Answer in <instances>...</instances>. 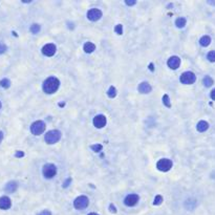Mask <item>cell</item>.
Here are the masks:
<instances>
[{
  "instance_id": "1",
  "label": "cell",
  "mask_w": 215,
  "mask_h": 215,
  "mask_svg": "<svg viewBox=\"0 0 215 215\" xmlns=\"http://www.w3.org/2000/svg\"><path fill=\"white\" fill-rule=\"evenodd\" d=\"M60 81L56 77H50L43 82V90L46 93H54L59 89Z\"/></svg>"
},
{
  "instance_id": "2",
  "label": "cell",
  "mask_w": 215,
  "mask_h": 215,
  "mask_svg": "<svg viewBox=\"0 0 215 215\" xmlns=\"http://www.w3.org/2000/svg\"><path fill=\"white\" fill-rule=\"evenodd\" d=\"M60 139H61V132L59 130H50L44 136L45 142L47 143V144H50V145L59 142Z\"/></svg>"
},
{
  "instance_id": "3",
  "label": "cell",
  "mask_w": 215,
  "mask_h": 215,
  "mask_svg": "<svg viewBox=\"0 0 215 215\" xmlns=\"http://www.w3.org/2000/svg\"><path fill=\"white\" fill-rule=\"evenodd\" d=\"M180 81L183 84H186V85H190V84H193V83L196 81V76L192 73V71H185L180 75Z\"/></svg>"
},
{
  "instance_id": "4",
  "label": "cell",
  "mask_w": 215,
  "mask_h": 215,
  "mask_svg": "<svg viewBox=\"0 0 215 215\" xmlns=\"http://www.w3.org/2000/svg\"><path fill=\"white\" fill-rule=\"evenodd\" d=\"M44 130H45V123L43 121H36L30 126V131H32L33 134L35 135L41 134V133L44 132Z\"/></svg>"
},
{
  "instance_id": "5",
  "label": "cell",
  "mask_w": 215,
  "mask_h": 215,
  "mask_svg": "<svg viewBox=\"0 0 215 215\" xmlns=\"http://www.w3.org/2000/svg\"><path fill=\"white\" fill-rule=\"evenodd\" d=\"M43 175H44V178H54L57 173V167H56L54 164H45L43 166Z\"/></svg>"
},
{
  "instance_id": "6",
  "label": "cell",
  "mask_w": 215,
  "mask_h": 215,
  "mask_svg": "<svg viewBox=\"0 0 215 215\" xmlns=\"http://www.w3.org/2000/svg\"><path fill=\"white\" fill-rule=\"evenodd\" d=\"M156 168L162 172H167L172 168V161L169 158H162L156 164Z\"/></svg>"
},
{
  "instance_id": "7",
  "label": "cell",
  "mask_w": 215,
  "mask_h": 215,
  "mask_svg": "<svg viewBox=\"0 0 215 215\" xmlns=\"http://www.w3.org/2000/svg\"><path fill=\"white\" fill-rule=\"evenodd\" d=\"M89 204V199L88 197L84 196V195H81L79 197H77L74 202V207L78 210H82V209H85L86 207L88 206Z\"/></svg>"
},
{
  "instance_id": "8",
  "label": "cell",
  "mask_w": 215,
  "mask_h": 215,
  "mask_svg": "<svg viewBox=\"0 0 215 215\" xmlns=\"http://www.w3.org/2000/svg\"><path fill=\"white\" fill-rule=\"evenodd\" d=\"M56 50H57V47L56 45L53 44V43H48V44H45L44 46L42 47V53L44 56H47V57H52L56 54Z\"/></svg>"
},
{
  "instance_id": "9",
  "label": "cell",
  "mask_w": 215,
  "mask_h": 215,
  "mask_svg": "<svg viewBox=\"0 0 215 215\" xmlns=\"http://www.w3.org/2000/svg\"><path fill=\"white\" fill-rule=\"evenodd\" d=\"M102 17V12L99 8H91L87 12V18L90 21H98Z\"/></svg>"
},
{
  "instance_id": "10",
  "label": "cell",
  "mask_w": 215,
  "mask_h": 215,
  "mask_svg": "<svg viewBox=\"0 0 215 215\" xmlns=\"http://www.w3.org/2000/svg\"><path fill=\"white\" fill-rule=\"evenodd\" d=\"M139 198L140 197H139L138 194H129L126 196L124 203H125V205L128 206V207H133V206H135L139 203Z\"/></svg>"
},
{
  "instance_id": "11",
  "label": "cell",
  "mask_w": 215,
  "mask_h": 215,
  "mask_svg": "<svg viewBox=\"0 0 215 215\" xmlns=\"http://www.w3.org/2000/svg\"><path fill=\"white\" fill-rule=\"evenodd\" d=\"M93 125L97 128H103L106 125V117L104 115H98L93 118Z\"/></svg>"
},
{
  "instance_id": "12",
  "label": "cell",
  "mask_w": 215,
  "mask_h": 215,
  "mask_svg": "<svg viewBox=\"0 0 215 215\" xmlns=\"http://www.w3.org/2000/svg\"><path fill=\"white\" fill-rule=\"evenodd\" d=\"M167 64L171 69H178L180 65V59L178 56H172V57L169 58Z\"/></svg>"
},
{
  "instance_id": "13",
  "label": "cell",
  "mask_w": 215,
  "mask_h": 215,
  "mask_svg": "<svg viewBox=\"0 0 215 215\" xmlns=\"http://www.w3.org/2000/svg\"><path fill=\"white\" fill-rule=\"evenodd\" d=\"M12 206V202H11L10 197L8 196H1L0 197V209L2 210H8Z\"/></svg>"
},
{
  "instance_id": "14",
  "label": "cell",
  "mask_w": 215,
  "mask_h": 215,
  "mask_svg": "<svg viewBox=\"0 0 215 215\" xmlns=\"http://www.w3.org/2000/svg\"><path fill=\"white\" fill-rule=\"evenodd\" d=\"M138 89H139V91H140L141 93H149L151 91V86H150V84H149V83L142 82L140 85H139Z\"/></svg>"
},
{
  "instance_id": "15",
  "label": "cell",
  "mask_w": 215,
  "mask_h": 215,
  "mask_svg": "<svg viewBox=\"0 0 215 215\" xmlns=\"http://www.w3.org/2000/svg\"><path fill=\"white\" fill-rule=\"evenodd\" d=\"M208 128H209V123L206 121H199L197 123V126H196V129L199 132H205L206 130H208Z\"/></svg>"
},
{
  "instance_id": "16",
  "label": "cell",
  "mask_w": 215,
  "mask_h": 215,
  "mask_svg": "<svg viewBox=\"0 0 215 215\" xmlns=\"http://www.w3.org/2000/svg\"><path fill=\"white\" fill-rule=\"evenodd\" d=\"M18 185L16 182H10V183L6 184V186H5L4 188V190L6 191V192L8 193H13V192H15L16 189H17Z\"/></svg>"
},
{
  "instance_id": "17",
  "label": "cell",
  "mask_w": 215,
  "mask_h": 215,
  "mask_svg": "<svg viewBox=\"0 0 215 215\" xmlns=\"http://www.w3.org/2000/svg\"><path fill=\"white\" fill-rule=\"evenodd\" d=\"M83 48H84V50H85V53L91 54L93 50H95V45L91 42H86L85 44H84V47Z\"/></svg>"
},
{
  "instance_id": "18",
  "label": "cell",
  "mask_w": 215,
  "mask_h": 215,
  "mask_svg": "<svg viewBox=\"0 0 215 215\" xmlns=\"http://www.w3.org/2000/svg\"><path fill=\"white\" fill-rule=\"evenodd\" d=\"M199 43L202 46H204V47H207V46H209L211 43V38L209 37V36H204V37L200 38L199 40Z\"/></svg>"
},
{
  "instance_id": "19",
  "label": "cell",
  "mask_w": 215,
  "mask_h": 215,
  "mask_svg": "<svg viewBox=\"0 0 215 215\" xmlns=\"http://www.w3.org/2000/svg\"><path fill=\"white\" fill-rule=\"evenodd\" d=\"M186 22H187V21H186L185 18L180 17V18H178V19L175 20V25H176L178 28H183L186 25Z\"/></svg>"
},
{
  "instance_id": "20",
  "label": "cell",
  "mask_w": 215,
  "mask_h": 215,
  "mask_svg": "<svg viewBox=\"0 0 215 215\" xmlns=\"http://www.w3.org/2000/svg\"><path fill=\"white\" fill-rule=\"evenodd\" d=\"M203 83L206 87H210V86L213 84V79L211 77H209V76H206V77L204 78Z\"/></svg>"
},
{
  "instance_id": "21",
  "label": "cell",
  "mask_w": 215,
  "mask_h": 215,
  "mask_svg": "<svg viewBox=\"0 0 215 215\" xmlns=\"http://www.w3.org/2000/svg\"><path fill=\"white\" fill-rule=\"evenodd\" d=\"M107 95L109 98H115L117 95V89H115V86H110L109 89L107 91Z\"/></svg>"
},
{
  "instance_id": "22",
  "label": "cell",
  "mask_w": 215,
  "mask_h": 215,
  "mask_svg": "<svg viewBox=\"0 0 215 215\" xmlns=\"http://www.w3.org/2000/svg\"><path fill=\"white\" fill-rule=\"evenodd\" d=\"M163 103L166 107L170 108L171 107V103H170V99H169V95H163Z\"/></svg>"
},
{
  "instance_id": "23",
  "label": "cell",
  "mask_w": 215,
  "mask_h": 215,
  "mask_svg": "<svg viewBox=\"0 0 215 215\" xmlns=\"http://www.w3.org/2000/svg\"><path fill=\"white\" fill-rule=\"evenodd\" d=\"M0 86L3 88H8L11 86V81L8 79H2L0 81Z\"/></svg>"
},
{
  "instance_id": "24",
  "label": "cell",
  "mask_w": 215,
  "mask_h": 215,
  "mask_svg": "<svg viewBox=\"0 0 215 215\" xmlns=\"http://www.w3.org/2000/svg\"><path fill=\"white\" fill-rule=\"evenodd\" d=\"M30 32L33 33V34H38V33L40 32L41 28H40V25L37 24V23H35V24H33L32 26H30Z\"/></svg>"
},
{
  "instance_id": "25",
  "label": "cell",
  "mask_w": 215,
  "mask_h": 215,
  "mask_svg": "<svg viewBox=\"0 0 215 215\" xmlns=\"http://www.w3.org/2000/svg\"><path fill=\"white\" fill-rule=\"evenodd\" d=\"M207 58L210 62H215V50H211V52H209L208 55H207Z\"/></svg>"
},
{
  "instance_id": "26",
  "label": "cell",
  "mask_w": 215,
  "mask_h": 215,
  "mask_svg": "<svg viewBox=\"0 0 215 215\" xmlns=\"http://www.w3.org/2000/svg\"><path fill=\"white\" fill-rule=\"evenodd\" d=\"M90 148H91V149H93L95 152H100V151L102 150L103 146L100 145V144H95V145H91V146H90Z\"/></svg>"
},
{
  "instance_id": "27",
  "label": "cell",
  "mask_w": 215,
  "mask_h": 215,
  "mask_svg": "<svg viewBox=\"0 0 215 215\" xmlns=\"http://www.w3.org/2000/svg\"><path fill=\"white\" fill-rule=\"evenodd\" d=\"M163 203V197L161 195H158V196H155L154 198V202H153V205L154 206H158Z\"/></svg>"
},
{
  "instance_id": "28",
  "label": "cell",
  "mask_w": 215,
  "mask_h": 215,
  "mask_svg": "<svg viewBox=\"0 0 215 215\" xmlns=\"http://www.w3.org/2000/svg\"><path fill=\"white\" fill-rule=\"evenodd\" d=\"M115 32L118 34V35H122L123 34V25L122 24H118L115 25Z\"/></svg>"
},
{
  "instance_id": "29",
  "label": "cell",
  "mask_w": 215,
  "mask_h": 215,
  "mask_svg": "<svg viewBox=\"0 0 215 215\" xmlns=\"http://www.w3.org/2000/svg\"><path fill=\"white\" fill-rule=\"evenodd\" d=\"M6 50H8L6 45H5L4 43H0V55H1V54H4L5 52H6Z\"/></svg>"
},
{
  "instance_id": "30",
  "label": "cell",
  "mask_w": 215,
  "mask_h": 215,
  "mask_svg": "<svg viewBox=\"0 0 215 215\" xmlns=\"http://www.w3.org/2000/svg\"><path fill=\"white\" fill-rule=\"evenodd\" d=\"M109 210L111 213H117V208L113 206V204H110L109 205Z\"/></svg>"
},
{
  "instance_id": "31",
  "label": "cell",
  "mask_w": 215,
  "mask_h": 215,
  "mask_svg": "<svg viewBox=\"0 0 215 215\" xmlns=\"http://www.w3.org/2000/svg\"><path fill=\"white\" fill-rule=\"evenodd\" d=\"M70 182H71V178H67V180H65L64 182V184H63V188H67L68 186H69V184H70Z\"/></svg>"
},
{
  "instance_id": "32",
  "label": "cell",
  "mask_w": 215,
  "mask_h": 215,
  "mask_svg": "<svg viewBox=\"0 0 215 215\" xmlns=\"http://www.w3.org/2000/svg\"><path fill=\"white\" fill-rule=\"evenodd\" d=\"M15 156L16 158H23V156H24V152H23V151H17V152L15 153Z\"/></svg>"
},
{
  "instance_id": "33",
  "label": "cell",
  "mask_w": 215,
  "mask_h": 215,
  "mask_svg": "<svg viewBox=\"0 0 215 215\" xmlns=\"http://www.w3.org/2000/svg\"><path fill=\"white\" fill-rule=\"evenodd\" d=\"M125 3L127 5H130V6H131V5H134L135 3H136V1H135V0H126Z\"/></svg>"
},
{
  "instance_id": "34",
  "label": "cell",
  "mask_w": 215,
  "mask_h": 215,
  "mask_svg": "<svg viewBox=\"0 0 215 215\" xmlns=\"http://www.w3.org/2000/svg\"><path fill=\"white\" fill-rule=\"evenodd\" d=\"M38 215H52V213H50V211L48 210H44L42 211V212H40Z\"/></svg>"
},
{
  "instance_id": "35",
  "label": "cell",
  "mask_w": 215,
  "mask_h": 215,
  "mask_svg": "<svg viewBox=\"0 0 215 215\" xmlns=\"http://www.w3.org/2000/svg\"><path fill=\"white\" fill-rule=\"evenodd\" d=\"M210 97H211V99H212V100H215V88L212 90V91H211Z\"/></svg>"
},
{
  "instance_id": "36",
  "label": "cell",
  "mask_w": 215,
  "mask_h": 215,
  "mask_svg": "<svg viewBox=\"0 0 215 215\" xmlns=\"http://www.w3.org/2000/svg\"><path fill=\"white\" fill-rule=\"evenodd\" d=\"M2 140H3V132L2 131H0V143L2 142Z\"/></svg>"
},
{
  "instance_id": "37",
  "label": "cell",
  "mask_w": 215,
  "mask_h": 215,
  "mask_svg": "<svg viewBox=\"0 0 215 215\" xmlns=\"http://www.w3.org/2000/svg\"><path fill=\"white\" fill-rule=\"evenodd\" d=\"M149 68H150L152 71L154 70V67H153V63H150V65H149Z\"/></svg>"
},
{
  "instance_id": "38",
  "label": "cell",
  "mask_w": 215,
  "mask_h": 215,
  "mask_svg": "<svg viewBox=\"0 0 215 215\" xmlns=\"http://www.w3.org/2000/svg\"><path fill=\"white\" fill-rule=\"evenodd\" d=\"M88 215H99V214H97V213H89Z\"/></svg>"
},
{
  "instance_id": "39",
  "label": "cell",
  "mask_w": 215,
  "mask_h": 215,
  "mask_svg": "<svg viewBox=\"0 0 215 215\" xmlns=\"http://www.w3.org/2000/svg\"><path fill=\"white\" fill-rule=\"evenodd\" d=\"M0 108H1V102H0Z\"/></svg>"
}]
</instances>
